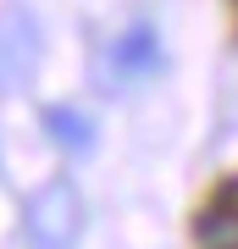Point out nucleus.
Segmentation results:
<instances>
[{
	"label": "nucleus",
	"instance_id": "2",
	"mask_svg": "<svg viewBox=\"0 0 238 249\" xmlns=\"http://www.w3.org/2000/svg\"><path fill=\"white\" fill-rule=\"evenodd\" d=\"M28 232H34L39 249H67L72 244V232H78V194H72V183H50L28 205Z\"/></svg>",
	"mask_w": 238,
	"mask_h": 249
},
{
	"label": "nucleus",
	"instance_id": "3",
	"mask_svg": "<svg viewBox=\"0 0 238 249\" xmlns=\"http://www.w3.org/2000/svg\"><path fill=\"white\" fill-rule=\"evenodd\" d=\"M161 61V45H155V34L150 28H133L128 39H116L111 45V55H106V72L116 83H128V78H139V72H150Z\"/></svg>",
	"mask_w": 238,
	"mask_h": 249
},
{
	"label": "nucleus",
	"instance_id": "5",
	"mask_svg": "<svg viewBox=\"0 0 238 249\" xmlns=\"http://www.w3.org/2000/svg\"><path fill=\"white\" fill-rule=\"evenodd\" d=\"M200 238L211 244V249H238V216H233V211L205 216V222H200Z\"/></svg>",
	"mask_w": 238,
	"mask_h": 249
},
{
	"label": "nucleus",
	"instance_id": "1",
	"mask_svg": "<svg viewBox=\"0 0 238 249\" xmlns=\"http://www.w3.org/2000/svg\"><path fill=\"white\" fill-rule=\"evenodd\" d=\"M39 67V22L28 17V6L0 11V89L17 94Z\"/></svg>",
	"mask_w": 238,
	"mask_h": 249
},
{
	"label": "nucleus",
	"instance_id": "4",
	"mask_svg": "<svg viewBox=\"0 0 238 249\" xmlns=\"http://www.w3.org/2000/svg\"><path fill=\"white\" fill-rule=\"evenodd\" d=\"M44 133H50L55 150H67V155H89L94 150V122H89L83 111H72V106H50L44 111Z\"/></svg>",
	"mask_w": 238,
	"mask_h": 249
},
{
	"label": "nucleus",
	"instance_id": "6",
	"mask_svg": "<svg viewBox=\"0 0 238 249\" xmlns=\"http://www.w3.org/2000/svg\"><path fill=\"white\" fill-rule=\"evenodd\" d=\"M233 205H238V183H233Z\"/></svg>",
	"mask_w": 238,
	"mask_h": 249
}]
</instances>
